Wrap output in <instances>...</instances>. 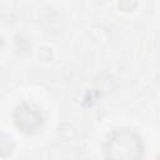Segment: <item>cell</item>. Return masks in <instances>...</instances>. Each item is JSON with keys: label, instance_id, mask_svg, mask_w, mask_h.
Here are the masks:
<instances>
[{"label": "cell", "instance_id": "6da1fadb", "mask_svg": "<svg viewBox=\"0 0 160 160\" xmlns=\"http://www.w3.org/2000/svg\"><path fill=\"white\" fill-rule=\"evenodd\" d=\"M104 154L106 160H140L142 155L141 138L131 130H115L105 142Z\"/></svg>", "mask_w": 160, "mask_h": 160}, {"label": "cell", "instance_id": "7a4b0ae2", "mask_svg": "<svg viewBox=\"0 0 160 160\" xmlns=\"http://www.w3.org/2000/svg\"><path fill=\"white\" fill-rule=\"evenodd\" d=\"M15 122L18 128H21L26 131L32 130L40 122V114L36 110H31L29 106H21L16 110Z\"/></svg>", "mask_w": 160, "mask_h": 160}]
</instances>
